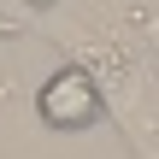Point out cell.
<instances>
[{
	"label": "cell",
	"instance_id": "3",
	"mask_svg": "<svg viewBox=\"0 0 159 159\" xmlns=\"http://www.w3.org/2000/svg\"><path fill=\"white\" fill-rule=\"evenodd\" d=\"M142 41H148V47H159V12H153V18H142Z\"/></svg>",
	"mask_w": 159,
	"mask_h": 159
},
{
	"label": "cell",
	"instance_id": "1",
	"mask_svg": "<svg viewBox=\"0 0 159 159\" xmlns=\"http://www.w3.org/2000/svg\"><path fill=\"white\" fill-rule=\"evenodd\" d=\"M83 65L100 77L106 89V118L118 124V136L130 142L136 159H159V71L148 65V53H136L130 41L94 35Z\"/></svg>",
	"mask_w": 159,
	"mask_h": 159
},
{
	"label": "cell",
	"instance_id": "4",
	"mask_svg": "<svg viewBox=\"0 0 159 159\" xmlns=\"http://www.w3.org/2000/svg\"><path fill=\"white\" fill-rule=\"evenodd\" d=\"M24 6H30V12H47V6H53V0H24Z\"/></svg>",
	"mask_w": 159,
	"mask_h": 159
},
{
	"label": "cell",
	"instance_id": "2",
	"mask_svg": "<svg viewBox=\"0 0 159 159\" xmlns=\"http://www.w3.org/2000/svg\"><path fill=\"white\" fill-rule=\"evenodd\" d=\"M35 118L59 136H77V130H94L106 118V89L100 77L83 65V59H65L41 89H35Z\"/></svg>",
	"mask_w": 159,
	"mask_h": 159
}]
</instances>
